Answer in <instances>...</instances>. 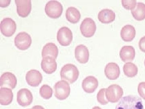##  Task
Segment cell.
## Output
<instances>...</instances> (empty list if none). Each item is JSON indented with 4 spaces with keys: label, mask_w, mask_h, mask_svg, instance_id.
Segmentation results:
<instances>
[{
    "label": "cell",
    "mask_w": 145,
    "mask_h": 109,
    "mask_svg": "<svg viewBox=\"0 0 145 109\" xmlns=\"http://www.w3.org/2000/svg\"><path fill=\"white\" fill-rule=\"evenodd\" d=\"M105 75L110 80H115L119 77L120 69L116 63H108L105 68Z\"/></svg>",
    "instance_id": "e0dca14e"
},
{
    "label": "cell",
    "mask_w": 145,
    "mask_h": 109,
    "mask_svg": "<svg viewBox=\"0 0 145 109\" xmlns=\"http://www.w3.org/2000/svg\"><path fill=\"white\" fill-rule=\"evenodd\" d=\"M115 109H144L142 101L139 97L129 95L123 97Z\"/></svg>",
    "instance_id": "6da1fadb"
},
{
    "label": "cell",
    "mask_w": 145,
    "mask_h": 109,
    "mask_svg": "<svg viewBox=\"0 0 145 109\" xmlns=\"http://www.w3.org/2000/svg\"><path fill=\"white\" fill-rule=\"evenodd\" d=\"M80 29L83 36L86 38H90L93 36L96 32V24L91 18H86L82 22Z\"/></svg>",
    "instance_id": "8992f818"
},
{
    "label": "cell",
    "mask_w": 145,
    "mask_h": 109,
    "mask_svg": "<svg viewBox=\"0 0 145 109\" xmlns=\"http://www.w3.org/2000/svg\"><path fill=\"white\" fill-rule=\"evenodd\" d=\"M54 96L57 99L63 100L66 99L70 94V87L66 81H59L54 87Z\"/></svg>",
    "instance_id": "3957f363"
},
{
    "label": "cell",
    "mask_w": 145,
    "mask_h": 109,
    "mask_svg": "<svg viewBox=\"0 0 145 109\" xmlns=\"http://www.w3.org/2000/svg\"><path fill=\"white\" fill-rule=\"evenodd\" d=\"M13 94L12 90L8 88L0 89V103L3 106L9 105L13 101Z\"/></svg>",
    "instance_id": "44dd1931"
},
{
    "label": "cell",
    "mask_w": 145,
    "mask_h": 109,
    "mask_svg": "<svg viewBox=\"0 0 145 109\" xmlns=\"http://www.w3.org/2000/svg\"><path fill=\"white\" fill-rule=\"evenodd\" d=\"M59 54V49L57 46L52 43L46 44L42 49V55L43 58L46 57H53L56 59Z\"/></svg>",
    "instance_id": "d6986e66"
},
{
    "label": "cell",
    "mask_w": 145,
    "mask_h": 109,
    "mask_svg": "<svg viewBox=\"0 0 145 109\" xmlns=\"http://www.w3.org/2000/svg\"><path fill=\"white\" fill-rule=\"evenodd\" d=\"M17 26L16 22L11 18H7L3 19L1 23V33L6 37H10L16 32Z\"/></svg>",
    "instance_id": "9c48e42d"
},
{
    "label": "cell",
    "mask_w": 145,
    "mask_h": 109,
    "mask_svg": "<svg viewBox=\"0 0 145 109\" xmlns=\"http://www.w3.org/2000/svg\"><path fill=\"white\" fill-rule=\"evenodd\" d=\"M133 18L137 21H142L145 19V4L143 3H138L135 8L131 10Z\"/></svg>",
    "instance_id": "cb8c5ba5"
},
{
    "label": "cell",
    "mask_w": 145,
    "mask_h": 109,
    "mask_svg": "<svg viewBox=\"0 0 145 109\" xmlns=\"http://www.w3.org/2000/svg\"><path fill=\"white\" fill-rule=\"evenodd\" d=\"M32 109H45L43 107L40 106H35L32 108Z\"/></svg>",
    "instance_id": "1f68e13d"
},
{
    "label": "cell",
    "mask_w": 145,
    "mask_h": 109,
    "mask_svg": "<svg viewBox=\"0 0 145 109\" xmlns=\"http://www.w3.org/2000/svg\"><path fill=\"white\" fill-rule=\"evenodd\" d=\"M138 92L140 96L145 100V82H141L139 84Z\"/></svg>",
    "instance_id": "f1b7e54d"
},
{
    "label": "cell",
    "mask_w": 145,
    "mask_h": 109,
    "mask_svg": "<svg viewBox=\"0 0 145 109\" xmlns=\"http://www.w3.org/2000/svg\"><path fill=\"white\" fill-rule=\"evenodd\" d=\"M57 64L55 59L50 57L43 58L41 62V68L46 73L51 74L56 71Z\"/></svg>",
    "instance_id": "2e32d148"
},
{
    "label": "cell",
    "mask_w": 145,
    "mask_h": 109,
    "mask_svg": "<svg viewBox=\"0 0 145 109\" xmlns=\"http://www.w3.org/2000/svg\"><path fill=\"white\" fill-rule=\"evenodd\" d=\"M10 1H0V5L1 7H5L8 6L10 4Z\"/></svg>",
    "instance_id": "4dcf8cb0"
},
{
    "label": "cell",
    "mask_w": 145,
    "mask_h": 109,
    "mask_svg": "<svg viewBox=\"0 0 145 109\" xmlns=\"http://www.w3.org/2000/svg\"><path fill=\"white\" fill-rule=\"evenodd\" d=\"M123 70L125 75L129 77H135L138 72L137 67L131 62L126 63L124 65Z\"/></svg>",
    "instance_id": "d4e9b609"
},
{
    "label": "cell",
    "mask_w": 145,
    "mask_h": 109,
    "mask_svg": "<svg viewBox=\"0 0 145 109\" xmlns=\"http://www.w3.org/2000/svg\"><path fill=\"white\" fill-rule=\"evenodd\" d=\"M17 11L18 15L25 18L29 15L31 10V3L30 0H16Z\"/></svg>",
    "instance_id": "8fae6325"
},
{
    "label": "cell",
    "mask_w": 145,
    "mask_h": 109,
    "mask_svg": "<svg viewBox=\"0 0 145 109\" xmlns=\"http://www.w3.org/2000/svg\"><path fill=\"white\" fill-rule=\"evenodd\" d=\"M115 13L113 11L109 9H103L98 14V19L103 24H109L114 21Z\"/></svg>",
    "instance_id": "ffe728a7"
},
{
    "label": "cell",
    "mask_w": 145,
    "mask_h": 109,
    "mask_svg": "<svg viewBox=\"0 0 145 109\" xmlns=\"http://www.w3.org/2000/svg\"><path fill=\"white\" fill-rule=\"evenodd\" d=\"M33 101V95L27 89H21L17 93V102L21 106H29Z\"/></svg>",
    "instance_id": "30bf717a"
},
{
    "label": "cell",
    "mask_w": 145,
    "mask_h": 109,
    "mask_svg": "<svg viewBox=\"0 0 145 109\" xmlns=\"http://www.w3.org/2000/svg\"><path fill=\"white\" fill-rule=\"evenodd\" d=\"M72 33L67 27H63L57 32V39L60 45L63 46L69 45L72 41Z\"/></svg>",
    "instance_id": "ba28073f"
},
{
    "label": "cell",
    "mask_w": 145,
    "mask_h": 109,
    "mask_svg": "<svg viewBox=\"0 0 145 109\" xmlns=\"http://www.w3.org/2000/svg\"><path fill=\"white\" fill-rule=\"evenodd\" d=\"M139 47L140 49L142 51L145 53V36L140 39L139 41Z\"/></svg>",
    "instance_id": "f546056e"
},
{
    "label": "cell",
    "mask_w": 145,
    "mask_h": 109,
    "mask_svg": "<svg viewBox=\"0 0 145 109\" xmlns=\"http://www.w3.org/2000/svg\"><path fill=\"white\" fill-rule=\"evenodd\" d=\"M92 109H101V108H100V107H98V106H96V107H93V108H92Z\"/></svg>",
    "instance_id": "d6a6232c"
},
{
    "label": "cell",
    "mask_w": 145,
    "mask_h": 109,
    "mask_svg": "<svg viewBox=\"0 0 145 109\" xmlns=\"http://www.w3.org/2000/svg\"><path fill=\"white\" fill-rule=\"evenodd\" d=\"M17 84V78L16 76L12 73L5 72L1 76L0 81L1 88L13 89L16 88Z\"/></svg>",
    "instance_id": "7c38bea8"
},
{
    "label": "cell",
    "mask_w": 145,
    "mask_h": 109,
    "mask_svg": "<svg viewBox=\"0 0 145 109\" xmlns=\"http://www.w3.org/2000/svg\"></svg>",
    "instance_id": "836d02e7"
},
{
    "label": "cell",
    "mask_w": 145,
    "mask_h": 109,
    "mask_svg": "<svg viewBox=\"0 0 145 109\" xmlns=\"http://www.w3.org/2000/svg\"><path fill=\"white\" fill-rule=\"evenodd\" d=\"M135 55V49L131 46H124L120 51V57L123 62H131L134 60Z\"/></svg>",
    "instance_id": "ac0fdd59"
},
{
    "label": "cell",
    "mask_w": 145,
    "mask_h": 109,
    "mask_svg": "<svg viewBox=\"0 0 145 109\" xmlns=\"http://www.w3.org/2000/svg\"><path fill=\"white\" fill-rule=\"evenodd\" d=\"M25 79L27 83L32 87H37L39 85L42 80V74L39 71L31 70L27 73Z\"/></svg>",
    "instance_id": "4fadbf2b"
},
{
    "label": "cell",
    "mask_w": 145,
    "mask_h": 109,
    "mask_svg": "<svg viewBox=\"0 0 145 109\" xmlns=\"http://www.w3.org/2000/svg\"><path fill=\"white\" fill-rule=\"evenodd\" d=\"M66 18L69 22L72 24H76L79 22L81 18L80 11L74 7H69L65 13Z\"/></svg>",
    "instance_id": "603a6c76"
},
{
    "label": "cell",
    "mask_w": 145,
    "mask_h": 109,
    "mask_svg": "<svg viewBox=\"0 0 145 109\" xmlns=\"http://www.w3.org/2000/svg\"><path fill=\"white\" fill-rule=\"evenodd\" d=\"M32 39L31 36L25 32L18 33L14 39L15 46L21 50L28 49L31 46Z\"/></svg>",
    "instance_id": "52a82bcc"
},
{
    "label": "cell",
    "mask_w": 145,
    "mask_h": 109,
    "mask_svg": "<svg viewBox=\"0 0 145 109\" xmlns=\"http://www.w3.org/2000/svg\"><path fill=\"white\" fill-rule=\"evenodd\" d=\"M123 94L122 88L117 85H111L106 89V96L108 101L112 103L118 102Z\"/></svg>",
    "instance_id": "5b68a950"
},
{
    "label": "cell",
    "mask_w": 145,
    "mask_h": 109,
    "mask_svg": "<svg viewBox=\"0 0 145 109\" xmlns=\"http://www.w3.org/2000/svg\"><path fill=\"white\" fill-rule=\"evenodd\" d=\"M99 86V81L93 76L86 77L83 81L82 87L87 93H93Z\"/></svg>",
    "instance_id": "9a60e30c"
},
{
    "label": "cell",
    "mask_w": 145,
    "mask_h": 109,
    "mask_svg": "<svg viewBox=\"0 0 145 109\" xmlns=\"http://www.w3.org/2000/svg\"><path fill=\"white\" fill-rule=\"evenodd\" d=\"M122 4L123 7L127 10H132L135 8L137 5V1H127V0H123L122 1Z\"/></svg>",
    "instance_id": "83f0119b"
},
{
    "label": "cell",
    "mask_w": 145,
    "mask_h": 109,
    "mask_svg": "<svg viewBox=\"0 0 145 109\" xmlns=\"http://www.w3.org/2000/svg\"><path fill=\"white\" fill-rule=\"evenodd\" d=\"M45 11L50 18L57 19L61 16L63 7L61 4L56 1H50L47 3Z\"/></svg>",
    "instance_id": "277c9868"
},
{
    "label": "cell",
    "mask_w": 145,
    "mask_h": 109,
    "mask_svg": "<svg viewBox=\"0 0 145 109\" xmlns=\"http://www.w3.org/2000/svg\"><path fill=\"white\" fill-rule=\"evenodd\" d=\"M106 89H101L97 94V100L100 104L103 105H106L108 103V101L106 96Z\"/></svg>",
    "instance_id": "4316f807"
},
{
    "label": "cell",
    "mask_w": 145,
    "mask_h": 109,
    "mask_svg": "<svg viewBox=\"0 0 145 109\" xmlns=\"http://www.w3.org/2000/svg\"><path fill=\"white\" fill-rule=\"evenodd\" d=\"M75 57L79 62L85 64L89 59V51L88 48L83 45L77 46L75 49Z\"/></svg>",
    "instance_id": "5bb4252c"
},
{
    "label": "cell",
    "mask_w": 145,
    "mask_h": 109,
    "mask_svg": "<svg viewBox=\"0 0 145 109\" xmlns=\"http://www.w3.org/2000/svg\"><path fill=\"white\" fill-rule=\"evenodd\" d=\"M136 31L135 28L131 25H127L122 28L121 36L122 39L126 42L131 41L135 38Z\"/></svg>",
    "instance_id": "7402d4cb"
},
{
    "label": "cell",
    "mask_w": 145,
    "mask_h": 109,
    "mask_svg": "<svg viewBox=\"0 0 145 109\" xmlns=\"http://www.w3.org/2000/svg\"><path fill=\"white\" fill-rule=\"evenodd\" d=\"M79 74L80 72L77 67L71 64L64 66L60 72L61 78L71 84L77 81Z\"/></svg>",
    "instance_id": "7a4b0ae2"
},
{
    "label": "cell",
    "mask_w": 145,
    "mask_h": 109,
    "mask_svg": "<svg viewBox=\"0 0 145 109\" xmlns=\"http://www.w3.org/2000/svg\"><path fill=\"white\" fill-rule=\"evenodd\" d=\"M53 91L48 85H44L40 89V94L44 99H48L52 97Z\"/></svg>",
    "instance_id": "484cf974"
}]
</instances>
